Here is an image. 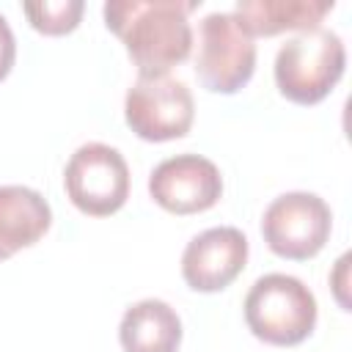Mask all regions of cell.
Returning <instances> with one entry per match:
<instances>
[{
    "label": "cell",
    "instance_id": "obj_1",
    "mask_svg": "<svg viewBox=\"0 0 352 352\" xmlns=\"http://www.w3.org/2000/svg\"><path fill=\"white\" fill-rule=\"evenodd\" d=\"M195 8V0H110L102 14L107 30L121 38L126 55L138 66V77H157L187 60L192 50L187 16Z\"/></svg>",
    "mask_w": 352,
    "mask_h": 352
},
{
    "label": "cell",
    "instance_id": "obj_2",
    "mask_svg": "<svg viewBox=\"0 0 352 352\" xmlns=\"http://www.w3.org/2000/svg\"><path fill=\"white\" fill-rule=\"evenodd\" d=\"M248 330L272 346H297L316 327V297L294 275H261L245 297Z\"/></svg>",
    "mask_w": 352,
    "mask_h": 352
},
{
    "label": "cell",
    "instance_id": "obj_3",
    "mask_svg": "<svg viewBox=\"0 0 352 352\" xmlns=\"http://www.w3.org/2000/svg\"><path fill=\"white\" fill-rule=\"evenodd\" d=\"M346 50L338 33L316 28L292 36L275 55V85L294 104H319L344 77Z\"/></svg>",
    "mask_w": 352,
    "mask_h": 352
},
{
    "label": "cell",
    "instance_id": "obj_4",
    "mask_svg": "<svg viewBox=\"0 0 352 352\" xmlns=\"http://www.w3.org/2000/svg\"><path fill=\"white\" fill-rule=\"evenodd\" d=\"M256 72V44L234 11L206 14L201 22V47L195 77L212 94L242 91Z\"/></svg>",
    "mask_w": 352,
    "mask_h": 352
},
{
    "label": "cell",
    "instance_id": "obj_5",
    "mask_svg": "<svg viewBox=\"0 0 352 352\" xmlns=\"http://www.w3.org/2000/svg\"><path fill=\"white\" fill-rule=\"evenodd\" d=\"M333 212L316 192H283L261 217V234L267 248L289 261L314 258L330 239Z\"/></svg>",
    "mask_w": 352,
    "mask_h": 352
},
{
    "label": "cell",
    "instance_id": "obj_6",
    "mask_svg": "<svg viewBox=\"0 0 352 352\" xmlns=\"http://www.w3.org/2000/svg\"><path fill=\"white\" fill-rule=\"evenodd\" d=\"M63 187L82 214L107 217L129 198V165L107 143H82L66 162Z\"/></svg>",
    "mask_w": 352,
    "mask_h": 352
},
{
    "label": "cell",
    "instance_id": "obj_7",
    "mask_svg": "<svg viewBox=\"0 0 352 352\" xmlns=\"http://www.w3.org/2000/svg\"><path fill=\"white\" fill-rule=\"evenodd\" d=\"M126 126L148 143H165L184 138L195 118V102L190 88L170 77H138L124 99Z\"/></svg>",
    "mask_w": 352,
    "mask_h": 352
},
{
    "label": "cell",
    "instance_id": "obj_8",
    "mask_svg": "<svg viewBox=\"0 0 352 352\" xmlns=\"http://www.w3.org/2000/svg\"><path fill=\"white\" fill-rule=\"evenodd\" d=\"M148 195L170 214H198L220 201L223 176L217 165L201 154H176L151 170Z\"/></svg>",
    "mask_w": 352,
    "mask_h": 352
},
{
    "label": "cell",
    "instance_id": "obj_9",
    "mask_svg": "<svg viewBox=\"0 0 352 352\" xmlns=\"http://www.w3.org/2000/svg\"><path fill=\"white\" fill-rule=\"evenodd\" d=\"M248 264V239L234 226L206 228L182 253V278L192 292H223Z\"/></svg>",
    "mask_w": 352,
    "mask_h": 352
},
{
    "label": "cell",
    "instance_id": "obj_10",
    "mask_svg": "<svg viewBox=\"0 0 352 352\" xmlns=\"http://www.w3.org/2000/svg\"><path fill=\"white\" fill-rule=\"evenodd\" d=\"M52 226L47 198L25 184H0V261L36 245Z\"/></svg>",
    "mask_w": 352,
    "mask_h": 352
},
{
    "label": "cell",
    "instance_id": "obj_11",
    "mask_svg": "<svg viewBox=\"0 0 352 352\" xmlns=\"http://www.w3.org/2000/svg\"><path fill=\"white\" fill-rule=\"evenodd\" d=\"M336 8L333 0H239L234 14L250 38L278 36L286 30L308 33Z\"/></svg>",
    "mask_w": 352,
    "mask_h": 352
},
{
    "label": "cell",
    "instance_id": "obj_12",
    "mask_svg": "<svg viewBox=\"0 0 352 352\" xmlns=\"http://www.w3.org/2000/svg\"><path fill=\"white\" fill-rule=\"evenodd\" d=\"M118 341L124 352H176L182 344V319L165 300H140L124 311Z\"/></svg>",
    "mask_w": 352,
    "mask_h": 352
},
{
    "label": "cell",
    "instance_id": "obj_13",
    "mask_svg": "<svg viewBox=\"0 0 352 352\" xmlns=\"http://www.w3.org/2000/svg\"><path fill=\"white\" fill-rule=\"evenodd\" d=\"M22 11L38 33L66 36L80 25L85 3L82 0H41V3H25Z\"/></svg>",
    "mask_w": 352,
    "mask_h": 352
},
{
    "label": "cell",
    "instance_id": "obj_14",
    "mask_svg": "<svg viewBox=\"0 0 352 352\" xmlns=\"http://www.w3.org/2000/svg\"><path fill=\"white\" fill-rule=\"evenodd\" d=\"M16 60V41H14V30L8 25V19L0 14V82L8 77L11 66Z\"/></svg>",
    "mask_w": 352,
    "mask_h": 352
},
{
    "label": "cell",
    "instance_id": "obj_15",
    "mask_svg": "<svg viewBox=\"0 0 352 352\" xmlns=\"http://www.w3.org/2000/svg\"><path fill=\"white\" fill-rule=\"evenodd\" d=\"M346 261H349V256H341V258H338V272H341V275L346 272ZM344 283H346V280L341 278L338 286H336V292H338V302H341V289H344ZM341 308H344V302H341ZM344 311H346V308H344Z\"/></svg>",
    "mask_w": 352,
    "mask_h": 352
}]
</instances>
